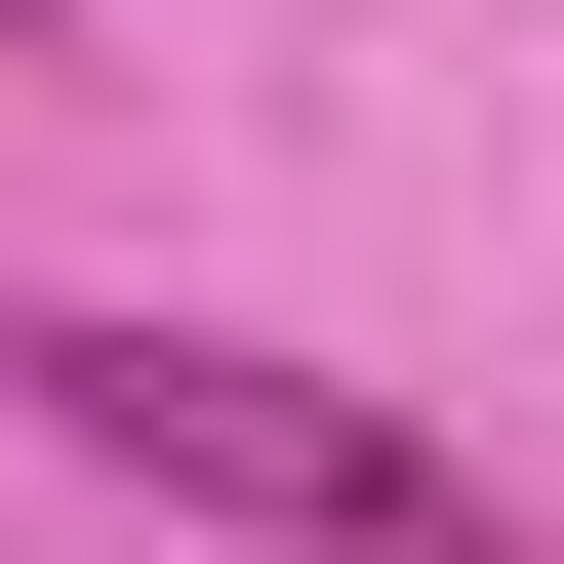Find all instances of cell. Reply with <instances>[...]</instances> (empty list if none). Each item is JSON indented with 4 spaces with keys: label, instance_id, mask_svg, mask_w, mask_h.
I'll return each instance as SVG.
<instances>
[{
    "label": "cell",
    "instance_id": "6da1fadb",
    "mask_svg": "<svg viewBox=\"0 0 564 564\" xmlns=\"http://www.w3.org/2000/svg\"><path fill=\"white\" fill-rule=\"evenodd\" d=\"M0 403L82 484H162V524H282V564H484V444L364 364H242V323H0Z\"/></svg>",
    "mask_w": 564,
    "mask_h": 564
}]
</instances>
